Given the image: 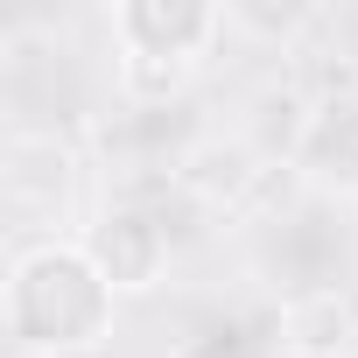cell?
I'll list each match as a JSON object with an SVG mask.
<instances>
[{
	"label": "cell",
	"instance_id": "cell-1",
	"mask_svg": "<svg viewBox=\"0 0 358 358\" xmlns=\"http://www.w3.org/2000/svg\"><path fill=\"white\" fill-rule=\"evenodd\" d=\"M0 309H8L15 351H29V358H78V351H99L113 337L120 295L99 274V260L85 253V239H43V246L15 253Z\"/></svg>",
	"mask_w": 358,
	"mask_h": 358
},
{
	"label": "cell",
	"instance_id": "cell-2",
	"mask_svg": "<svg viewBox=\"0 0 358 358\" xmlns=\"http://www.w3.org/2000/svg\"><path fill=\"white\" fill-rule=\"evenodd\" d=\"M218 36H225V8H211V0H120L113 8L120 85L134 99L183 92Z\"/></svg>",
	"mask_w": 358,
	"mask_h": 358
},
{
	"label": "cell",
	"instance_id": "cell-3",
	"mask_svg": "<svg viewBox=\"0 0 358 358\" xmlns=\"http://www.w3.org/2000/svg\"><path fill=\"white\" fill-rule=\"evenodd\" d=\"M85 253L99 260V274L113 281V295H148V288H162L176 246H169V225H155L134 204H113V211H99L85 225Z\"/></svg>",
	"mask_w": 358,
	"mask_h": 358
},
{
	"label": "cell",
	"instance_id": "cell-4",
	"mask_svg": "<svg viewBox=\"0 0 358 358\" xmlns=\"http://www.w3.org/2000/svg\"><path fill=\"white\" fill-rule=\"evenodd\" d=\"M295 162H302L309 183H323L337 197H358V106L316 113V127H309V141H302Z\"/></svg>",
	"mask_w": 358,
	"mask_h": 358
},
{
	"label": "cell",
	"instance_id": "cell-5",
	"mask_svg": "<svg viewBox=\"0 0 358 358\" xmlns=\"http://www.w3.org/2000/svg\"><path fill=\"white\" fill-rule=\"evenodd\" d=\"M71 169H78L71 148H57L50 169H29V155L8 141V197H15V204H36V190H57V197H64V190H71Z\"/></svg>",
	"mask_w": 358,
	"mask_h": 358
},
{
	"label": "cell",
	"instance_id": "cell-6",
	"mask_svg": "<svg viewBox=\"0 0 358 358\" xmlns=\"http://www.w3.org/2000/svg\"><path fill=\"white\" fill-rule=\"evenodd\" d=\"M225 29H253L267 43H288L309 29V8H260V0H239V8H225Z\"/></svg>",
	"mask_w": 358,
	"mask_h": 358
}]
</instances>
